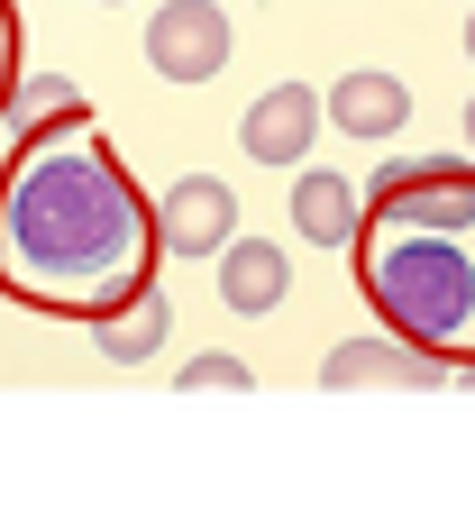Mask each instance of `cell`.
<instances>
[{
	"mask_svg": "<svg viewBox=\"0 0 475 512\" xmlns=\"http://www.w3.org/2000/svg\"><path fill=\"white\" fill-rule=\"evenodd\" d=\"M466 55H475V10H466Z\"/></svg>",
	"mask_w": 475,
	"mask_h": 512,
	"instance_id": "9a60e30c",
	"label": "cell"
},
{
	"mask_svg": "<svg viewBox=\"0 0 475 512\" xmlns=\"http://www.w3.org/2000/svg\"><path fill=\"white\" fill-rule=\"evenodd\" d=\"M357 211H366V202H357L348 174H329V165H320V174H293V229H302L311 247H348V238H357Z\"/></svg>",
	"mask_w": 475,
	"mask_h": 512,
	"instance_id": "30bf717a",
	"label": "cell"
},
{
	"mask_svg": "<svg viewBox=\"0 0 475 512\" xmlns=\"http://www.w3.org/2000/svg\"><path fill=\"white\" fill-rule=\"evenodd\" d=\"M238 147L256 165H302L320 147V92L311 83H275V92H256L247 119H238Z\"/></svg>",
	"mask_w": 475,
	"mask_h": 512,
	"instance_id": "52a82bcc",
	"label": "cell"
},
{
	"mask_svg": "<svg viewBox=\"0 0 475 512\" xmlns=\"http://www.w3.org/2000/svg\"><path fill=\"white\" fill-rule=\"evenodd\" d=\"M466 147H475V101H466Z\"/></svg>",
	"mask_w": 475,
	"mask_h": 512,
	"instance_id": "5bb4252c",
	"label": "cell"
},
{
	"mask_svg": "<svg viewBox=\"0 0 475 512\" xmlns=\"http://www.w3.org/2000/svg\"><path fill=\"white\" fill-rule=\"evenodd\" d=\"M357 293L393 339L475 357V156H421L412 183L357 211Z\"/></svg>",
	"mask_w": 475,
	"mask_h": 512,
	"instance_id": "7a4b0ae2",
	"label": "cell"
},
{
	"mask_svg": "<svg viewBox=\"0 0 475 512\" xmlns=\"http://www.w3.org/2000/svg\"><path fill=\"white\" fill-rule=\"evenodd\" d=\"M83 330L101 339V357H110V366H147V357L165 348V293H156V284H138L128 302H110L101 320H83Z\"/></svg>",
	"mask_w": 475,
	"mask_h": 512,
	"instance_id": "9c48e42d",
	"label": "cell"
},
{
	"mask_svg": "<svg viewBox=\"0 0 475 512\" xmlns=\"http://www.w3.org/2000/svg\"><path fill=\"white\" fill-rule=\"evenodd\" d=\"M320 384H329V394H375V384H402V394H439V384H448V357H430V348H412V339H393L384 320H375L366 339H338V348H329Z\"/></svg>",
	"mask_w": 475,
	"mask_h": 512,
	"instance_id": "3957f363",
	"label": "cell"
},
{
	"mask_svg": "<svg viewBox=\"0 0 475 512\" xmlns=\"http://www.w3.org/2000/svg\"><path fill=\"white\" fill-rule=\"evenodd\" d=\"M284 293H293V256H284L275 238H229V247H220V302H229L238 320L275 311Z\"/></svg>",
	"mask_w": 475,
	"mask_h": 512,
	"instance_id": "ba28073f",
	"label": "cell"
},
{
	"mask_svg": "<svg viewBox=\"0 0 475 512\" xmlns=\"http://www.w3.org/2000/svg\"><path fill=\"white\" fill-rule=\"evenodd\" d=\"M55 119H83V92L64 83V74H28V64H19V83H10V110H0V128H10V138H28V128H55Z\"/></svg>",
	"mask_w": 475,
	"mask_h": 512,
	"instance_id": "8fae6325",
	"label": "cell"
},
{
	"mask_svg": "<svg viewBox=\"0 0 475 512\" xmlns=\"http://www.w3.org/2000/svg\"><path fill=\"white\" fill-rule=\"evenodd\" d=\"M156 202L119 165L101 119H55L10 138L0 165V302L46 320H101L138 284H156Z\"/></svg>",
	"mask_w": 475,
	"mask_h": 512,
	"instance_id": "6da1fadb",
	"label": "cell"
},
{
	"mask_svg": "<svg viewBox=\"0 0 475 512\" xmlns=\"http://www.w3.org/2000/svg\"><path fill=\"white\" fill-rule=\"evenodd\" d=\"M19 64H28V46H19V0H0V110H10V83H19Z\"/></svg>",
	"mask_w": 475,
	"mask_h": 512,
	"instance_id": "4fadbf2b",
	"label": "cell"
},
{
	"mask_svg": "<svg viewBox=\"0 0 475 512\" xmlns=\"http://www.w3.org/2000/svg\"><path fill=\"white\" fill-rule=\"evenodd\" d=\"M101 10H110V0H101Z\"/></svg>",
	"mask_w": 475,
	"mask_h": 512,
	"instance_id": "2e32d148",
	"label": "cell"
},
{
	"mask_svg": "<svg viewBox=\"0 0 475 512\" xmlns=\"http://www.w3.org/2000/svg\"><path fill=\"white\" fill-rule=\"evenodd\" d=\"M238 238V192L220 174H174L156 192V247L165 256H220Z\"/></svg>",
	"mask_w": 475,
	"mask_h": 512,
	"instance_id": "5b68a950",
	"label": "cell"
},
{
	"mask_svg": "<svg viewBox=\"0 0 475 512\" xmlns=\"http://www.w3.org/2000/svg\"><path fill=\"white\" fill-rule=\"evenodd\" d=\"M174 384H183V394H247L256 366H247V357H229V348H201L192 366H174Z\"/></svg>",
	"mask_w": 475,
	"mask_h": 512,
	"instance_id": "7c38bea8",
	"label": "cell"
},
{
	"mask_svg": "<svg viewBox=\"0 0 475 512\" xmlns=\"http://www.w3.org/2000/svg\"><path fill=\"white\" fill-rule=\"evenodd\" d=\"M320 119L338 128V138H357V147H384V138H402V119H412V83L384 74V64H357V74L329 83Z\"/></svg>",
	"mask_w": 475,
	"mask_h": 512,
	"instance_id": "8992f818",
	"label": "cell"
},
{
	"mask_svg": "<svg viewBox=\"0 0 475 512\" xmlns=\"http://www.w3.org/2000/svg\"><path fill=\"white\" fill-rule=\"evenodd\" d=\"M147 64H156L165 83H211L220 64H229V10H220V0H156Z\"/></svg>",
	"mask_w": 475,
	"mask_h": 512,
	"instance_id": "277c9868",
	"label": "cell"
}]
</instances>
